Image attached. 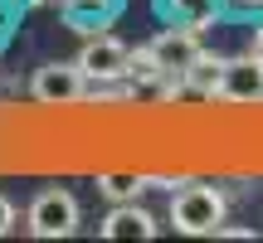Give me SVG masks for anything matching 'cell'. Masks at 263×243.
I'll return each instance as SVG.
<instances>
[{"instance_id":"cell-12","label":"cell","mask_w":263,"mask_h":243,"mask_svg":"<svg viewBox=\"0 0 263 243\" xmlns=\"http://www.w3.org/2000/svg\"><path fill=\"white\" fill-rule=\"evenodd\" d=\"M249 54H258V58H263V19L254 25V39H249Z\"/></svg>"},{"instance_id":"cell-13","label":"cell","mask_w":263,"mask_h":243,"mask_svg":"<svg viewBox=\"0 0 263 243\" xmlns=\"http://www.w3.org/2000/svg\"><path fill=\"white\" fill-rule=\"evenodd\" d=\"M224 5H234V10H263V0H224Z\"/></svg>"},{"instance_id":"cell-6","label":"cell","mask_w":263,"mask_h":243,"mask_svg":"<svg viewBox=\"0 0 263 243\" xmlns=\"http://www.w3.org/2000/svg\"><path fill=\"white\" fill-rule=\"evenodd\" d=\"M146 54H151V64H156L161 73L180 78L200 54H205V44H200V29H190V25H171V29H161V34L146 44Z\"/></svg>"},{"instance_id":"cell-9","label":"cell","mask_w":263,"mask_h":243,"mask_svg":"<svg viewBox=\"0 0 263 243\" xmlns=\"http://www.w3.org/2000/svg\"><path fill=\"white\" fill-rule=\"evenodd\" d=\"M219 5L224 0H161V10H166L171 25H190V29H205L219 19Z\"/></svg>"},{"instance_id":"cell-10","label":"cell","mask_w":263,"mask_h":243,"mask_svg":"<svg viewBox=\"0 0 263 243\" xmlns=\"http://www.w3.org/2000/svg\"><path fill=\"white\" fill-rule=\"evenodd\" d=\"M146 185H151L146 175H98V195H103L107 205H127V199H137Z\"/></svg>"},{"instance_id":"cell-8","label":"cell","mask_w":263,"mask_h":243,"mask_svg":"<svg viewBox=\"0 0 263 243\" xmlns=\"http://www.w3.org/2000/svg\"><path fill=\"white\" fill-rule=\"evenodd\" d=\"M117 5L122 0H59V15L83 34H98V29H107L117 19Z\"/></svg>"},{"instance_id":"cell-7","label":"cell","mask_w":263,"mask_h":243,"mask_svg":"<svg viewBox=\"0 0 263 243\" xmlns=\"http://www.w3.org/2000/svg\"><path fill=\"white\" fill-rule=\"evenodd\" d=\"M156 214L151 209H141L137 199H127V205H112L103 214V238H112V243H151L156 238Z\"/></svg>"},{"instance_id":"cell-5","label":"cell","mask_w":263,"mask_h":243,"mask_svg":"<svg viewBox=\"0 0 263 243\" xmlns=\"http://www.w3.org/2000/svg\"><path fill=\"white\" fill-rule=\"evenodd\" d=\"M215 97H219V103H229V107H263V58L258 54L224 58Z\"/></svg>"},{"instance_id":"cell-3","label":"cell","mask_w":263,"mask_h":243,"mask_svg":"<svg viewBox=\"0 0 263 243\" xmlns=\"http://www.w3.org/2000/svg\"><path fill=\"white\" fill-rule=\"evenodd\" d=\"M93 93V83H88V73L78 68V58L68 64V58H54V64L34 68V78H29V97L44 107H73L83 103V97Z\"/></svg>"},{"instance_id":"cell-2","label":"cell","mask_w":263,"mask_h":243,"mask_svg":"<svg viewBox=\"0 0 263 243\" xmlns=\"http://www.w3.org/2000/svg\"><path fill=\"white\" fill-rule=\"evenodd\" d=\"M78 224H83V209H78V199L68 195V190H39L34 199H29L25 209V229L34 238H68L78 234Z\"/></svg>"},{"instance_id":"cell-11","label":"cell","mask_w":263,"mask_h":243,"mask_svg":"<svg viewBox=\"0 0 263 243\" xmlns=\"http://www.w3.org/2000/svg\"><path fill=\"white\" fill-rule=\"evenodd\" d=\"M15 224H20V214H15V205H10V199L0 195V238H5V234H15Z\"/></svg>"},{"instance_id":"cell-1","label":"cell","mask_w":263,"mask_h":243,"mask_svg":"<svg viewBox=\"0 0 263 243\" xmlns=\"http://www.w3.org/2000/svg\"><path fill=\"white\" fill-rule=\"evenodd\" d=\"M229 214V199L215 185H185L171 195V229L190 238H215Z\"/></svg>"},{"instance_id":"cell-4","label":"cell","mask_w":263,"mask_h":243,"mask_svg":"<svg viewBox=\"0 0 263 243\" xmlns=\"http://www.w3.org/2000/svg\"><path fill=\"white\" fill-rule=\"evenodd\" d=\"M132 54L137 49H127L112 34H88V44L78 49V68L88 73V83L98 93V88H112V83H127L132 78Z\"/></svg>"}]
</instances>
